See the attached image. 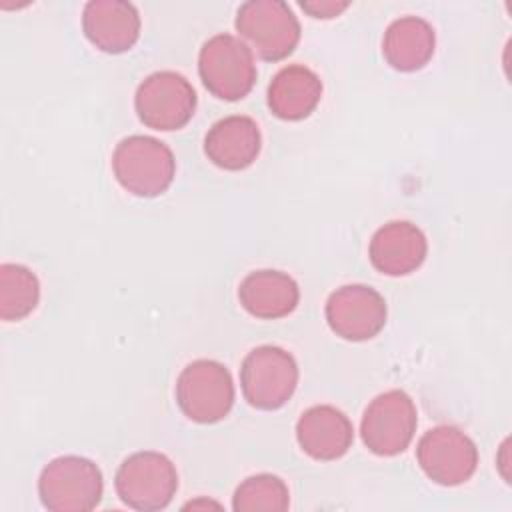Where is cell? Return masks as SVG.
Segmentation results:
<instances>
[{"label":"cell","mask_w":512,"mask_h":512,"mask_svg":"<svg viewBox=\"0 0 512 512\" xmlns=\"http://www.w3.org/2000/svg\"><path fill=\"white\" fill-rule=\"evenodd\" d=\"M112 172L126 192L140 198H154L170 188L176 174V160L162 140L132 134L116 144Z\"/></svg>","instance_id":"6da1fadb"},{"label":"cell","mask_w":512,"mask_h":512,"mask_svg":"<svg viewBox=\"0 0 512 512\" xmlns=\"http://www.w3.org/2000/svg\"><path fill=\"white\" fill-rule=\"evenodd\" d=\"M104 494L100 468L84 456L66 454L50 460L38 478L42 506L52 512L94 510Z\"/></svg>","instance_id":"7a4b0ae2"},{"label":"cell","mask_w":512,"mask_h":512,"mask_svg":"<svg viewBox=\"0 0 512 512\" xmlns=\"http://www.w3.org/2000/svg\"><path fill=\"white\" fill-rule=\"evenodd\" d=\"M198 74L212 96L228 102L242 100L256 82L252 50L232 34H214L198 52Z\"/></svg>","instance_id":"3957f363"},{"label":"cell","mask_w":512,"mask_h":512,"mask_svg":"<svg viewBox=\"0 0 512 512\" xmlns=\"http://www.w3.org/2000/svg\"><path fill=\"white\" fill-rule=\"evenodd\" d=\"M234 396L232 374L218 360H194L178 374L176 404L192 422H220L232 410Z\"/></svg>","instance_id":"277c9868"},{"label":"cell","mask_w":512,"mask_h":512,"mask_svg":"<svg viewBox=\"0 0 512 512\" xmlns=\"http://www.w3.org/2000/svg\"><path fill=\"white\" fill-rule=\"evenodd\" d=\"M236 32L262 60L278 62L300 42V22L282 0H248L240 4L234 20Z\"/></svg>","instance_id":"5b68a950"},{"label":"cell","mask_w":512,"mask_h":512,"mask_svg":"<svg viewBox=\"0 0 512 512\" xmlns=\"http://www.w3.org/2000/svg\"><path fill=\"white\" fill-rule=\"evenodd\" d=\"M118 498L134 510H162L178 490V472L174 462L154 450L134 452L122 460L114 476Z\"/></svg>","instance_id":"8992f818"},{"label":"cell","mask_w":512,"mask_h":512,"mask_svg":"<svg viewBox=\"0 0 512 512\" xmlns=\"http://www.w3.org/2000/svg\"><path fill=\"white\" fill-rule=\"evenodd\" d=\"M298 386L296 358L272 344L252 348L240 366V388L246 402L258 410H278Z\"/></svg>","instance_id":"52a82bcc"},{"label":"cell","mask_w":512,"mask_h":512,"mask_svg":"<svg viewBox=\"0 0 512 512\" xmlns=\"http://www.w3.org/2000/svg\"><path fill=\"white\" fill-rule=\"evenodd\" d=\"M196 90L186 76L174 70H158L146 76L134 94L140 122L152 130L184 128L196 110Z\"/></svg>","instance_id":"ba28073f"},{"label":"cell","mask_w":512,"mask_h":512,"mask_svg":"<svg viewBox=\"0 0 512 512\" xmlns=\"http://www.w3.org/2000/svg\"><path fill=\"white\" fill-rule=\"evenodd\" d=\"M418 426L414 400L404 390H386L366 406L360 422L364 446L376 456L402 454Z\"/></svg>","instance_id":"9c48e42d"},{"label":"cell","mask_w":512,"mask_h":512,"mask_svg":"<svg viewBox=\"0 0 512 512\" xmlns=\"http://www.w3.org/2000/svg\"><path fill=\"white\" fill-rule=\"evenodd\" d=\"M416 460L432 482L458 486L476 472L478 448L460 428L440 424L422 434L416 446Z\"/></svg>","instance_id":"30bf717a"},{"label":"cell","mask_w":512,"mask_h":512,"mask_svg":"<svg viewBox=\"0 0 512 512\" xmlns=\"http://www.w3.org/2000/svg\"><path fill=\"white\" fill-rule=\"evenodd\" d=\"M324 314L336 336L350 342H364L384 328L388 306L384 296L372 286L346 284L328 296Z\"/></svg>","instance_id":"8fae6325"},{"label":"cell","mask_w":512,"mask_h":512,"mask_svg":"<svg viewBox=\"0 0 512 512\" xmlns=\"http://www.w3.org/2000/svg\"><path fill=\"white\" fill-rule=\"evenodd\" d=\"M84 36L102 52L120 54L140 38V14L126 0H90L82 10Z\"/></svg>","instance_id":"7c38bea8"},{"label":"cell","mask_w":512,"mask_h":512,"mask_svg":"<svg viewBox=\"0 0 512 512\" xmlns=\"http://www.w3.org/2000/svg\"><path fill=\"white\" fill-rule=\"evenodd\" d=\"M428 254L424 232L408 220L380 226L368 246L372 266L386 276H406L422 266Z\"/></svg>","instance_id":"4fadbf2b"},{"label":"cell","mask_w":512,"mask_h":512,"mask_svg":"<svg viewBox=\"0 0 512 512\" xmlns=\"http://www.w3.org/2000/svg\"><path fill=\"white\" fill-rule=\"evenodd\" d=\"M296 440L304 454L330 462L342 458L354 440L350 418L330 404H318L302 412L296 422Z\"/></svg>","instance_id":"5bb4252c"},{"label":"cell","mask_w":512,"mask_h":512,"mask_svg":"<svg viewBox=\"0 0 512 512\" xmlns=\"http://www.w3.org/2000/svg\"><path fill=\"white\" fill-rule=\"evenodd\" d=\"M262 148V136L256 120L232 114L214 122L204 136L208 160L222 170H244L254 164Z\"/></svg>","instance_id":"9a60e30c"},{"label":"cell","mask_w":512,"mask_h":512,"mask_svg":"<svg viewBox=\"0 0 512 512\" xmlns=\"http://www.w3.org/2000/svg\"><path fill=\"white\" fill-rule=\"evenodd\" d=\"M242 308L262 320H276L292 314L300 300L296 280L282 270H254L238 286Z\"/></svg>","instance_id":"2e32d148"},{"label":"cell","mask_w":512,"mask_h":512,"mask_svg":"<svg viewBox=\"0 0 512 512\" xmlns=\"http://www.w3.org/2000/svg\"><path fill=\"white\" fill-rule=\"evenodd\" d=\"M322 98L320 76L304 64H288L280 68L268 84L270 112L288 122L308 118Z\"/></svg>","instance_id":"e0dca14e"},{"label":"cell","mask_w":512,"mask_h":512,"mask_svg":"<svg viewBox=\"0 0 512 512\" xmlns=\"http://www.w3.org/2000/svg\"><path fill=\"white\" fill-rule=\"evenodd\" d=\"M434 46V28L420 16H400L392 20L382 38V54L386 62L400 72H416L424 68L434 54Z\"/></svg>","instance_id":"ac0fdd59"},{"label":"cell","mask_w":512,"mask_h":512,"mask_svg":"<svg viewBox=\"0 0 512 512\" xmlns=\"http://www.w3.org/2000/svg\"><path fill=\"white\" fill-rule=\"evenodd\" d=\"M38 300V276L24 264L4 262L0 266V318L18 322L36 310Z\"/></svg>","instance_id":"d6986e66"},{"label":"cell","mask_w":512,"mask_h":512,"mask_svg":"<svg viewBox=\"0 0 512 512\" xmlns=\"http://www.w3.org/2000/svg\"><path fill=\"white\" fill-rule=\"evenodd\" d=\"M290 506L286 482L274 474H254L238 484L232 496L236 512H284Z\"/></svg>","instance_id":"ffe728a7"},{"label":"cell","mask_w":512,"mask_h":512,"mask_svg":"<svg viewBox=\"0 0 512 512\" xmlns=\"http://www.w3.org/2000/svg\"><path fill=\"white\" fill-rule=\"evenodd\" d=\"M302 10L314 18H334L344 12L350 2L348 0H304L300 2Z\"/></svg>","instance_id":"44dd1931"}]
</instances>
